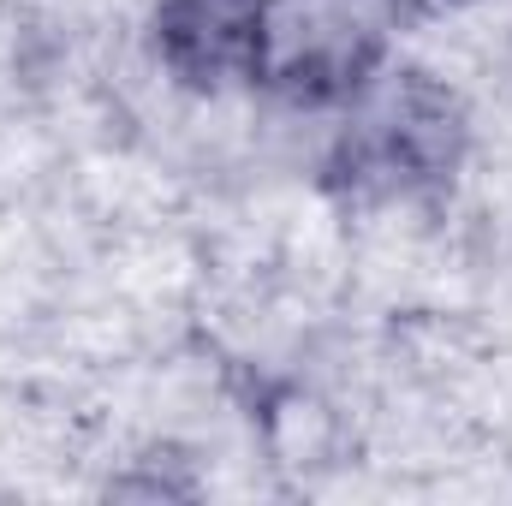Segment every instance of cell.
<instances>
[{"label":"cell","instance_id":"6da1fadb","mask_svg":"<svg viewBox=\"0 0 512 506\" xmlns=\"http://www.w3.org/2000/svg\"><path fill=\"white\" fill-rule=\"evenodd\" d=\"M382 0H262L256 84L286 96H352L382 60Z\"/></svg>","mask_w":512,"mask_h":506},{"label":"cell","instance_id":"7a4b0ae2","mask_svg":"<svg viewBox=\"0 0 512 506\" xmlns=\"http://www.w3.org/2000/svg\"><path fill=\"white\" fill-rule=\"evenodd\" d=\"M346 155L352 173L376 191H423L435 185L453 155H459V114L441 90H429L423 78L405 72V84L393 78L387 90H370L358 120L346 131Z\"/></svg>","mask_w":512,"mask_h":506},{"label":"cell","instance_id":"3957f363","mask_svg":"<svg viewBox=\"0 0 512 506\" xmlns=\"http://www.w3.org/2000/svg\"><path fill=\"white\" fill-rule=\"evenodd\" d=\"M161 60L191 84H256V42H262V0H161L155 12Z\"/></svg>","mask_w":512,"mask_h":506},{"label":"cell","instance_id":"277c9868","mask_svg":"<svg viewBox=\"0 0 512 506\" xmlns=\"http://www.w3.org/2000/svg\"><path fill=\"white\" fill-rule=\"evenodd\" d=\"M417 6H459V0H417Z\"/></svg>","mask_w":512,"mask_h":506}]
</instances>
